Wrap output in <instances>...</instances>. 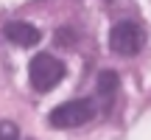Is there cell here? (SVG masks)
I'll use <instances>...</instances> for the list:
<instances>
[{
  "mask_svg": "<svg viewBox=\"0 0 151 140\" xmlns=\"http://www.w3.org/2000/svg\"><path fill=\"white\" fill-rule=\"evenodd\" d=\"M28 79H31V87L37 92H50L65 79V65L50 53H37L31 59V67H28Z\"/></svg>",
  "mask_w": 151,
  "mask_h": 140,
  "instance_id": "obj_1",
  "label": "cell"
},
{
  "mask_svg": "<svg viewBox=\"0 0 151 140\" xmlns=\"http://www.w3.org/2000/svg\"><path fill=\"white\" fill-rule=\"evenodd\" d=\"M95 118V104L90 98H78V101H65L50 112V123L56 129H73V126H84Z\"/></svg>",
  "mask_w": 151,
  "mask_h": 140,
  "instance_id": "obj_2",
  "label": "cell"
},
{
  "mask_svg": "<svg viewBox=\"0 0 151 140\" xmlns=\"http://www.w3.org/2000/svg\"><path fill=\"white\" fill-rule=\"evenodd\" d=\"M109 48L120 56H134L137 51L143 48V31L140 25L123 20V22H115L112 31H109Z\"/></svg>",
  "mask_w": 151,
  "mask_h": 140,
  "instance_id": "obj_3",
  "label": "cell"
},
{
  "mask_svg": "<svg viewBox=\"0 0 151 140\" xmlns=\"http://www.w3.org/2000/svg\"><path fill=\"white\" fill-rule=\"evenodd\" d=\"M3 37L9 39V42L20 45V48H34V45L39 42V28H34L31 22H9V25L3 28Z\"/></svg>",
  "mask_w": 151,
  "mask_h": 140,
  "instance_id": "obj_4",
  "label": "cell"
},
{
  "mask_svg": "<svg viewBox=\"0 0 151 140\" xmlns=\"http://www.w3.org/2000/svg\"><path fill=\"white\" fill-rule=\"evenodd\" d=\"M118 84H120V76L115 70H101L98 73V92H101V98H112L118 92Z\"/></svg>",
  "mask_w": 151,
  "mask_h": 140,
  "instance_id": "obj_5",
  "label": "cell"
},
{
  "mask_svg": "<svg viewBox=\"0 0 151 140\" xmlns=\"http://www.w3.org/2000/svg\"><path fill=\"white\" fill-rule=\"evenodd\" d=\"M0 140H20V129L11 121H0Z\"/></svg>",
  "mask_w": 151,
  "mask_h": 140,
  "instance_id": "obj_6",
  "label": "cell"
},
{
  "mask_svg": "<svg viewBox=\"0 0 151 140\" xmlns=\"http://www.w3.org/2000/svg\"><path fill=\"white\" fill-rule=\"evenodd\" d=\"M73 39H76L73 28H59V31H56V42H59L62 48H73Z\"/></svg>",
  "mask_w": 151,
  "mask_h": 140,
  "instance_id": "obj_7",
  "label": "cell"
}]
</instances>
